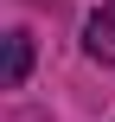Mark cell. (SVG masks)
Returning <instances> with one entry per match:
<instances>
[{
	"mask_svg": "<svg viewBox=\"0 0 115 122\" xmlns=\"http://www.w3.org/2000/svg\"><path fill=\"white\" fill-rule=\"evenodd\" d=\"M83 51L96 64H115V0H102L90 19H83Z\"/></svg>",
	"mask_w": 115,
	"mask_h": 122,
	"instance_id": "1",
	"label": "cell"
},
{
	"mask_svg": "<svg viewBox=\"0 0 115 122\" xmlns=\"http://www.w3.org/2000/svg\"><path fill=\"white\" fill-rule=\"evenodd\" d=\"M26 71H32V32H26V26H13V32H6V64H0V84H6V90H19V84H26Z\"/></svg>",
	"mask_w": 115,
	"mask_h": 122,
	"instance_id": "2",
	"label": "cell"
}]
</instances>
